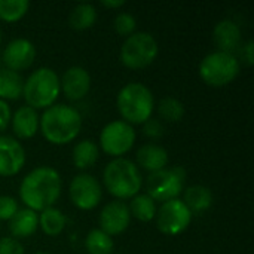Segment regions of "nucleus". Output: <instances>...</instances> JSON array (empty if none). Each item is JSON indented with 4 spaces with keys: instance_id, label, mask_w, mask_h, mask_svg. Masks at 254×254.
Masks as SVG:
<instances>
[{
    "instance_id": "obj_1",
    "label": "nucleus",
    "mask_w": 254,
    "mask_h": 254,
    "mask_svg": "<svg viewBox=\"0 0 254 254\" xmlns=\"http://www.w3.org/2000/svg\"><path fill=\"white\" fill-rule=\"evenodd\" d=\"M63 192V179L60 173L49 167L40 165L28 171L19 185V199L36 213H40L60 199Z\"/></svg>"
},
{
    "instance_id": "obj_2",
    "label": "nucleus",
    "mask_w": 254,
    "mask_h": 254,
    "mask_svg": "<svg viewBox=\"0 0 254 254\" xmlns=\"http://www.w3.org/2000/svg\"><path fill=\"white\" fill-rule=\"evenodd\" d=\"M82 129V115L68 104H54L43 110L39 131L54 146H64L77 138Z\"/></svg>"
},
{
    "instance_id": "obj_3",
    "label": "nucleus",
    "mask_w": 254,
    "mask_h": 254,
    "mask_svg": "<svg viewBox=\"0 0 254 254\" xmlns=\"http://www.w3.org/2000/svg\"><path fill=\"white\" fill-rule=\"evenodd\" d=\"M103 185L116 201H127L140 193L143 188V176L134 161L116 158L104 167Z\"/></svg>"
},
{
    "instance_id": "obj_4",
    "label": "nucleus",
    "mask_w": 254,
    "mask_h": 254,
    "mask_svg": "<svg viewBox=\"0 0 254 254\" xmlns=\"http://www.w3.org/2000/svg\"><path fill=\"white\" fill-rule=\"evenodd\" d=\"M116 107L124 122L132 127L143 125L155 112V97L144 83L129 82L119 89Z\"/></svg>"
},
{
    "instance_id": "obj_5",
    "label": "nucleus",
    "mask_w": 254,
    "mask_h": 254,
    "mask_svg": "<svg viewBox=\"0 0 254 254\" xmlns=\"http://www.w3.org/2000/svg\"><path fill=\"white\" fill-rule=\"evenodd\" d=\"M61 94L60 76L54 68L39 67L24 80L22 98L34 110H46L57 104Z\"/></svg>"
},
{
    "instance_id": "obj_6",
    "label": "nucleus",
    "mask_w": 254,
    "mask_h": 254,
    "mask_svg": "<svg viewBox=\"0 0 254 254\" xmlns=\"http://www.w3.org/2000/svg\"><path fill=\"white\" fill-rule=\"evenodd\" d=\"M198 71L202 82L208 86L223 88L238 77L241 71V63L235 54L214 51L201 60Z\"/></svg>"
},
{
    "instance_id": "obj_7",
    "label": "nucleus",
    "mask_w": 254,
    "mask_h": 254,
    "mask_svg": "<svg viewBox=\"0 0 254 254\" xmlns=\"http://www.w3.org/2000/svg\"><path fill=\"white\" fill-rule=\"evenodd\" d=\"M159 54V45L153 34L135 31L127 37L119 51V61L129 70H144L155 63Z\"/></svg>"
},
{
    "instance_id": "obj_8",
    "label": "nucleus",
    "mask_w": 254,
    "mask_h": 254,
    "mask_svg": "<svg viewBox=\"0 0 254 254\" xmlns=\"http://www.w3.org/2000/svg\"><path fill=\"white\" fill-rule=\"evenodd\" d=\"M186 171L183 167L164 168L149 174L146 180V193L158 204L177 199L185 190Z\"/></svg>"
},
{
    "instance_id": "obj_9",
    "label": "nucleus",
    "mask_w": 254,
    "mask_h": 254,
    "mask_svg": "<svg viewBox=\"0 0 254 254\" xmlns=\"http://www.w3.org/2000/svg\"><path fill=\"white\" fill-rule=\"evenodd\" d=\"M135 129L132 125L119 121H112L103 127L100 132V149L112 159L124 158L135 144Z\"/></svg>"
},
{
    "instance_id": "obj_10",
    "label": "nucleus",
    "mask_w": 254,
    "mask_h": 254,
    "mask_svg": "<svg viewBox=\"0 0 254 254\" xmlns=\"http://www.w3.org/2000/svg\"><path fill=\"white\" fill-rule=\"evenodd\" d=\"M192 213L185 205V202L177 198L162 202L156 211V228L161 234L167 237H177L183 234L192 223Z\"/></svg>"
},
{
    "instance_id": "obj_11",
    "label": "nucleus",
    "mask_w": 254,
    "mask_h": 254,
    "mask_svg": "<svg viewBox=\"0 0 254 254\" xmlns=\"http://www.w3.org/2000/svg\"><path fill=\"white\" fill-rule=\"evenodd\" d=\"M68 198L76 208L82 211H91L101 202L103 186L92 174L80 173L74 176L68 185Z\"/></svg>"
},
{
    "instance_id": "obj_12",
    "label": "nucleus",
    "mask_w": 254,
    "mask_h": 254,
    "mask_svg": "<svg viewBox=\"0 0 254 254\" xmlns=\"http://www.w3.org/2000/svg\"><path fill=\"white\" fill-rule=\"evenodd\" d=\"M36 54L37 51L31 40L24 37H16L4 46L0 57L4 68L19 73L33 65L36 60Z\"/></svg>"
},
{
    "instance_id": "obj_13",
    "label": "nucleus",
    "mask_w": 254,
    "mask_h": 254,
    "mask_svg": "<svg viewBox=\"0 0 254 254\" xmlns=\"http://www.w3.org/2000/svg\"><path fill=\"white\" fill-rule=\"evenodd\" d=\"M131 223V213L128 205L124 201H112L107 202L98 216V225L104 234L109 237H116L124 234Z\"/></svg>"
},
{
    "instance_id": "obj_14",
    "label": "nucleus",
    "mask_w": 254,
    "mask_h": 254,
    "mask_svg": "<svg viewBox=\"0 0 254 254\" xmlns=\"http://www.w3.org/2000/svg\"><path fill=\"white\" fill-rule=\"evenodd\" d=\"M24 146L10 135H0V177H13L25 165Z\"/></svg>"
},
{
    "instance_id": "obj_15",
    "label": "nucleus",
    "mask_w": 254,
    "mask_h": 254,
    "mask_svg": "<svg viewBox=\"0 0 254 254\" xmlns=\"http://www.w3.org/2000/svg\"><path fill=\"white\" fill-rule=\"evenodd\" d=\"M60 85H61V92L68 100L80 101L89 94L92 79H91L89 71L85 67L71 65L60 77Z\"/></svg>"
},
{
    "instance_id": "obj_16",
    "label": "nucleus",
    "mask_w": 254,
    "mask_h": 254,
    "mask_svg": "<svg viewBox=\"0 0 254 254\" xmlns=\"http://www.w3.org/2000/svg\"><path fill=\"white\" fill-rule=\"evenodd\" d=\"M10 127L12 132L16 137V140H30L37 135L39 127H40V116L37 110L31 109L30 106H21L18 107L10 118Z\"/></svg>"
},
{
    "instance_id": "obj_17",
    "label": "nucleus",
    "mask_w": 254,
    "mask_h": 254,
    "mask_svg": "<svg viewBox=\"0 0 254 254\" xmlns=\"http://www.w3.org/2000/svg\"><path fill=\"white\" fill-rule=\"evenodd\" d=\"M241 27L234 19H222L213 28V42L217 51L234 54V51L241 45Z\"/></svg>"
},
{
    "instance_id": "obj_18",
    "label": "nucleus",
    "mask_w": 254,
    "mask_h": 254,
    "mask_svg": "<svg viewBox=\"0 0 254 254\" xmlns=\"http://www.w3.org/2000/svg\"><path fill=\"white\" fill-rule=\"evenodd\" d=\"M135 161H137L135 164L137 167L152 174L167 168L170 158H168V152L162 146L155 143H147L137 150Z\"/></svg>"
},
{
    "instance_id": "obj_19",
    "label": "nucleus",
    "mask_w": 254,
    "mask_h": 254,
    "mask_svg": "<svg viewBox=\"0 0 254 254\" xmlns=\"http://www.w3.org/2000/svg\"><path fill=\"white\" fill-rule=\"evenodd\" d=\"M39 229V213L30 208H19L16 214L9 220V232L15 240H24L33 237Z\"/></svg>"
},
{
    "instance_id": "obj_20",
    "label": "nucleus",
    "mask_w": 254,
    "mask_h": 254,
    "mask_svg": "<svg viewBox=\"0 0 254 254\" xmlns=\"http://www.w3.org/2000/svg\"><path fill=\"white\" fill-rule=\"evenodd\" d=\"M185 205L189 208L192 216L202 214L208 211L214 202V196L210 188L204 185H193L183 190V199Z\"/></svg>"
},
{
    "instance_id": "obj_21",
    "label": "nucleus",
    "mask_w": 254,
    "mask_h": 254,
    "mask_svg": "<svg viewBox=\"0 0 254 254\" xmlns=\"http://www.w3.org/2000/svg\"><path fill=\"white\" fill-rule=\"evenodd\" d=\"M100 158V147L92 140H80L74 144L71 152V162L77 170L92 168Z\"/></svg>"
},
{
    "instance_id": "obj_22",
    "label": "nucleus",
    "mask_w": 254,
    "mask_h": 254,
    "mask_svg": "<svg viewBox=\"0 0 254 254\" xmlns=\"http://www.w3.org/2000/svg\"><path fill=\"white\" fill-rule=\"evenodd\" d=\"M24 79L19 73L0 67V100L12 101L22 97Z\"/></svg>"
},
{
    "instance_id": "obj_23",
    "label": "nucleus",
    "mask_w": 254,
    "mask_h": 254,
    "mask_svg": "<svg viewBox=\"0 0 254 254\" xmlns=\"http://www.w3.org/2000/svg\"><path fill=\"white\" fill-rule=\"evenodd\" d=\"M67 226V217L55 207H49L39 213V228L48 237H58Z\"/></svg>"
},
{
    "instance_id": "obj_24",
    "label": "nucleus",
    "mask_w": 254,
    "mask_h": 254,
    "mask_svg": "<svg viewBox=\"0 0 254 254\" xmlns=\"http://www.w3.org/2000/svg\"><path fill=\"white\" fill-rule=\"evenodd\" d=\"M98 12L91 3H79L76 4L68 15V25L76 31H85L97 22Z\"/></svg>"
},
{
    "instance_id": "obj_25",
    "label": "nucleus",
    "mask_w": 254,
    "mask_h": 254,
    "mask_svg": "<svg viewBox=\"0 0 254 254\" xmlns=\"http://www.w3.org/2000/svg\"><path fill=\"white\" fill-rule=\"evenodd\" d=\"M129 213L131 217H135L137 220L147 223L155 220L156 211H158V204L147 195V193H138L132 199H129Z\"/></svg>"
},
{
    "instance_id": "obj_26",
    "label": "nucleus",
    "mask_w": 254,
    "mask_h": 254,
    "mask_svg": "<svg viewBox=\"0 0 254 254\" xmlns=\"http://www.w3.org/2000/svg\"><path fill=\"white\" fill-rule=\"evenodd\" d=\"M185 113H186L185 104L176 97L167 95L161 98L158 103V115L165 122L177 124L185 118Z\"/></svg>"
},
{
    "instance_id": "obj_27",
    "label": "nucleus",
    "mask_w": 254,
    "mask_h": 254,
    "mask_svg": "<svg viewBox=\"0 0 254 254\" xmlns=\"http://www.w3.org/2000/svg\"><path fill=\"white\" fill-rule=\"evenodd\" d=\"M85 249L88 254H113V238L104 234L101 229H92L85 238Z\"/></svg>"
},
{
    "instance_id": "obj_28",
    "label": "nucleus",
    "mask_w": 254,
    "mask_h": 254,
    "mask_svg": "<svg viewBox=\"0 0 254 254\" xmlns=\"http://www.w3.org/2000/svg\"><path fill=\"white\" fill-rule=\"evenodd\" d=\"M30 9V1L27 0H0V21L3 22H18L22 19Z\"/></svg>"
},
{
    "instance_id": "obj_29",
    "label": "nucleus",
    "mask_w": 254,
    "mask_h": 254,
    "mask_svg": "<svg viewBox=\"0 0 254 254\" xmlns=\"http://www.w3.org/2000/svg\"><path fill=\"white\" fill-rule=\"evenodd\" d=\"M113 28L115 31L122 37H129L137 30V19L129 12H119L113 19Z\"/></svg>"
},
{
    "instance_id": "obj_30",
    "label": "nucleus",
    "mask_w": 254,
    "mask_h": 254,
    "mask_svg": "<svg viewBox=\"0 0 254 254\" xmlns=\"http://www.w3.org/2000/svg\"><path fill=\"white\" fill-rule=\"evenodd\" d=\"M18 210V201L13 196L0 195V222H9Z\"/></svg>"
},
{
    "instance_id": "obj_31",
    "label": "nucleus",
    "mask_w": 254,
    "mask_h": 254,
    "mask_svg": "<svg viewBox=\"0 0 254 254\" xmlns=\"http://www.w3.org/2000/svg\"><path fill=\"white\" fill-rule=\"evenodd\" d=\"M141 131H143V135H144V137H149V138L156 140V138H161V137L164 135L165 128H164L162 121L155 119V118H150L149 121H146V122L143 124Z\"/></svg>"
},
{
    "instance_id": "obj_32",
    "label": "nucleus",
    "mask_w": 254,
    "mask_h": 254,
    "mask_svg": "<svg viewBox=\"0 0 254 254\" xmlns=\"http://www.w3.org/2000/svg\"><path fill=\"white\" fill-rule=\"evenodd\" d=\"M0 254H25V250L21 241L12 237H3L0 238Z\"/></svg>"
},
{
    "instance_id": "obj_33",
    "label": "nucleus",
    "mask_w": 254,
    "mask_h": 254,
    "mask_svg": "<svg viewBox=\"0 0 254 254\" xmlns=\"http://www.w3.org/2000/svg\"><path fill=\"white\" fill-rule=\"evenodd\" d=\"M10 118H12V110H10L9 103L0 100V135L9 128Z\"/></svg>"
},
{
    "instance_id": "obj_34",
    "label": "nucleus",
    "mask_w": 254,
    "mask_h": 254,
    "mask_svg": "<svg viewBox=\"0 0 254 254\" xmlns=\"http://www.w3.org/2000/svg\"><path fill=\"white\" fill-rule=\"evenodd\" d=\"M243 58L246 60L247 65H253L254 64V43L253 40H247L246 45L243 46Z\"/></svg>"
},
{
    "instance_id": "obj_35",
    "label": "nucleus",
    "mask_w": 254,
    "mask_h": 254,
    "mask_svg": "<svg viewBox=\"0 0 254 254\" xmlns=\"http://www.w3.org/2000/svg\"><path fill=\"white\" fill-rule=\"evenodd\" d=\"M101 4H103L104 7L113 10V9H119V7H122V6H125V1H124V0H103Z\"/></svg>"
},
{
    "instance_id": "obj_36",
    "label": "nucleus",
    "mask_w": 254,
    "mask_h": 254,
    "mask_svg": "<svg viewBox=\"0 0 254 254\" xmlns=\"http://www.w3.org/2000/svg\"><path fill=\"white\" fill-rule=\"evenodd\" d=\"M1 42H3V33H1V30H0V46H1Z\"/></svg>"
},
{
    "instance_id": "obj_37",
    "label": "nucleus",
    "mask_w": 254,
    "mask_h": 254,
    "mask_svg": "<svg viewBox=\"0 0 254 254\" xmlns=\"http://www.w3.org/2000/svg\"><path fill=\"white\" fill-rule=\"evenodd\" d=\"M34 254H51V253H48V252H36Z\"/></svg>"
},
{
    "instance_id": "obj_38",
    "label": "nucleus",
    "mask_w": 254,
    "mask_h": 254,
    "mask_svg": "<svg viewBox=\"0 0 254 254\" xmlns=\"http://www.w3.org/2000/svg\"><path fill=\"white\" fill-rule=\"evenodd\" d=\"M0 67H1V57H0Z\"/></svg>"
}]
</instances>
